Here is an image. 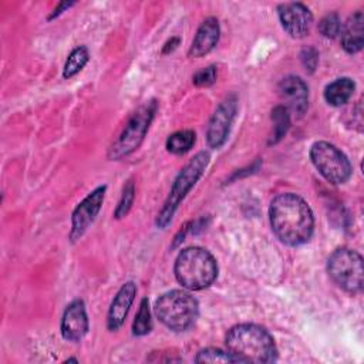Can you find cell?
Listing matches in <instances>:
<instances>
[{
	"mask_svg": "<svg viewBox=\"0 0 364 364\" xmlns=\"http://www.w3.org/2000/svg\"><path fill=\"white\" fill-rule=\"evenodd\" d=\"M270 226L276 237L287 246H300L310 240L314 218L307 202L296 193H280L269 206Z\"/></svg>",
	"mask_w": 364,
	"mask_h": 364,
	"instance_id": "6da1fadb",
	"label": "cell"
},
{
	"mask_svg": "<svg viewBox=\"0 0 364 364\" xmlns=\"http://www.w3.org/2000/svg\"><path fill=\"white\" fill-rule=\"evenodd\" d=\"M226 351L235 363H273L277 348L270 333L257 324L242 323L233 326L226 334Z\"/></svg>",
	"mask_w": 364,
	"mask_h": 364,
	"instance_id": "7a4b0ae2",
	"label": "cell"
},
{
	"mask_svg": "<svg viewBox=\"0 0 364 364\" xmlns=\"http://www.w3.org/2000/svg\"><path fill=\"white\" fill-rule=\"evenodd\" d=\"M173 272L182 287L188 290H202L215 282L218 263L206 249L192 246L178 255Z\"/></svg>",
	"mask_w": 364,
	"mask_h": 364,
	"instance_id": "3957f363",
	"label": "cell"
},
{
	"mask_svg": "<svg viewBox=\"0 0 364 364\" xmlns=\"http://www.w3.org/2000/svg\"><path fill=\"white\" fill-rule=\"evenodd\" d=\"M154 311L159 321L168 328L185 331L195 324L199 314V304L191 293L171 290L156 299Z\"/></svg>",
	"mask_w": 364,
	"mask_h": 364,
	"instance_id": "277c9868",
	"label": "cell"
},
{
	"mask_svg": "<svg viewBox=\"0 0 364 364\" xmlns=\"http://www.w3.org/2000/svg\"><path fill=\"white\" fill-rule=\"evenodd\" d=\"M209 154L202 151L198 152L185 166L183 169L178 173L176 179L172 183V188L169 191V195L162 206V209L159 210L158 216H156V226L164 229L165 226H168V223L172 220L173 213L176 212L181 200H183V198L186 196V193L192 189V186L196 183V181L202 176L203 171L206 169L208 164H209Z\"/></svg>",
	"mask_w": 364,
	"mask_h": 364,
	"instance_id": "5b68a950",
	"label": "cell"
},
{
	"mask_svg": "<svg viewBox=\"0 0 364 364\" xmlns=\"http://www.w3.org/2000/svg\"><path fill=\"white\" fill-rule=\"evenodd\" d=\"M158 104L155 100H151L141 105L132 117L128 119L119 136L114 141V144L108 149V158L112 161L121 159L129 154H132L144 141L151 122L155 117Z\"/></svg>",
	"mask_w": 364,
	"mask_h": 364,
	"instance_id": "8992f818",
	"label": "cell"
},
{
	"mask_svg": "<svg viewBox=\"0 0 364 364\" xmlns=\"http://www.w3.org/2000/svg\"><path fill=\"white\" fill-rule=\"evenodd\" d=\"M327 272L331 280L348 293H360L363 290V257L358 252L340 247L336 249L327 260Z\"/></svg>",
	"mask_w": 364,
	"mask_h": 364,
	"instance_id": "52a82bcc",
	"label": "cell"
},
{
	"mask_svg": "<svg viewBox=\"0 0 364 364\" xmlns=\"http://www.w3.org/2000/svg\"><path fill=\"white\" fill-rule=\"evenodd\" d=\"M310 159L326 181L334 185L350 179L353 168L348 158L333 144L326 141L314 142L310 148Z\"/></svg>",
	"mask_w": 364,
	"mask_h": 364,
	"instance_id": "ba28073f",
	"label": "cell"
},
{
	"mask_svg": "<svg viewBox=\"0 0 364 364\" xmlns=\"http://www.w3.org/2000/svg\"><path fill=\"white\" fill-rule=\"evenodd\" d=\"M236 111H237V100L235 95L226 97L218 105V108L210 117V121L206 129V141L210 148L218 149L226 142Z\"/></svg>",
	"mask_w": 364,
	"mask_h": 364,
	"instance_id": "9c48e42d",
	"label": "cell"
},
{
	"mask_svg": "<svg viewBox=\"0 0 364 364\" xmlns=\"http://www.w3.org/2000/svg\"><path fill=\"white\" fill-rule=\"evenodd\" d=\"M107 186H98L92 192H90L74 209L71 216V230H70V239L75 242L80 239L84 232L88 229V226L94 222L95 216L98 215L104 198H105Z\"/></svg>",
	"mask_w": 364,
	"mask_h": 364,
	"instance_id": "30bf717a",
	"label": "cell"
},
{
	"mask_svg": "<svg viewBox=\"0 0 364 364\" xmlns=\"http://www.w3.org/2000/svg\"><path fill=\"white\" fill-rule=\"evenodd\" d=\"M279 20L284 31L293 38L304 37L313 23L310 10L301 3H284L277 7Z\"/></svg>",
	"mask_w": 364,
	"mask_h": 364,
	"instance_id": "8fae6325",
	"label": "cell"
},
{
	"mask_svg": "<svg viewBox=\"0 0 364 364\" xmlns=\"http://www.w3.org/2000/svg\"><path fill=\"white\" fill-rule=\"evenodd\" d=\"M88 316L82 300H73L61 317V336L68 341H80L88 331Z\"/></svg>",
	"mask_w": 364,
	"mask_h": 364,
	"instance_id": "7c38bea8",
	"label": "cell"
},
{
	"mask_svg": "<svg viewBox=\"0 0 364 364\" xmlns=\"http://www.w3.org/2000/svg\"><path fill=\"white\" fill-rule=\"evenodd\" d=\"M280 98L284 101V107L301 117L309 105V88L307 84L296 75L284 77L277 87Z\"/></svg>",
	"mask_w": 364,
	"mask_h": 364,
	"instance_id": "4fadbf2b",
	"label": "cell"
},
{
	"mask_svg": "<svg viewBox=\"0 0 364 364\" xmlns=\"http://www.w3.org/2000/svg\"><path fill=\"white\" fill-rule=\"evenodd\" d=\"M136 296V284L127 282L114 296L107 316V327L109 331H117L125 321L129 307L132 306Z\"/></svg>",
	"mask_w": 364,
	"mask_h": 364,
	"instance_id": "5bb4252c",
	"label": "cell"
},
{
	"mask_svg": "<svg viewBox=\"0 0 364 364\" xmlns=\"http://www.w3.org/2000/svg\"><path fill=\"white\" fill-rule=\"evenodd\" d=\"M219 36H220L219 21L215 17L205 18L200 23V26L193 37V41L188 51L189 57L199 58V57L210 53L215 48V46L218 44Z\"/></svg>",
	"mask_w": 364,
	"mask_h": 364,
	"instance_id": "9a60e30c",
	"label": "cell"
},
{
	"mask_svg": "<svg viewBox=\"0 0 364 364\" xmlns=\"http://www.w3.org/2000/svg\"><path fill=\"white\" fill-rule=\"evenodd\" d=\"M341 47L348 54H355L364 44V16L361 11L354 13L341 27Z\"/></svg>",
	"mask_w": 364,
	"mask_h": 364,
	"instance_id": "2e32d148",
	"label": "cell"
},
{
	"mask_svg": "<svg viewBox=\"0 0 364 364\" xmlns=\"http://www.w3.org/2000/svg\"><path fill=\"white\" fill-rule=\"evenodd\" d=\"M354 88L355 84L351 78H337L324 88V100L333 107H341L353 97Z\"/></svg>",
	"mask_w": 364,
	"mask_h": 364,
	"instance_id": "e0dca14e",
	"label": "cell"
},
{
	"mask_svg": "<svg viewBox=\"0 0 364 364\" xmlns=\"http://www.w3.org/2000/svg\"><path fill=\"white\" fill-rule=\"evenodd\" d=\"M196 141V134L192 129L176 131L166 139V149L175 155H183L193 146Z\"/></svg>",
	"mask_w": 364,
	"mask_h": 364,
	"instance_id": "ac0fdd59",
	"label": "cell"
},
{
	"mask_svg": "<svg viewBox=\"0 0 364 364\" xmlns=\"http://www.w3.org/2000/svg\"><path fill=\"white\" fill-rule=\"evenodd\" d=\"M88 58H90V53H88L87 47H84V46L75 47L70 53V55H68V58L64 64L63 77L64 78H71L75 74H78L84 68V65L88 63Z\"/></svg>",
	"mask_w": 364,
	"mask_h": 364,
	"instance_id": "d6986e66",
	"label": "cell"
},
{
	"mask_svg": "<svg viewBox=\"0 0 364 364\" xmlns=\"http://www.w3.org/2000/svg\"><path fill=\"white\" fill-rule=\"evenodd\" d=\"M272 119H273V124H274V129H273V136L270 139V144H276L284 136V134L287 132V129L290 127L289 109L283 105L276 107L272 111Z\"/></svg>",
	"mask_w": 364,
	"mask_h": 364,
	"instance_id": "ffe728a7",
	"label": "cell"
},
{
	"mask_svg": "<svg viewBox=\"0 0 364 364\" xmlns=\"http://www.w3.org/2000/svg\"><path fill=\"white\" fill-rule=\"evenodd\" d=\"M152 330V320H151V310L148 299L144 297L139 304V310L135 316L132 323V334L134 336H145Z\"/></svg>",
	"mask_w": 364,
	"mask_h": 364,
	"instance_id": "44dd1931",
	"label": "cell"
},
{
	"mask_svg": "<svg viewBox=\"0 0 364 364\" xmlns=\"http://www.w3.org/2000/svg\"><path fill=\"white\" fill-rule=\"evenodd\" d=\"M134 198H135V185L129 179V181L125 182V185L122 188V193H121L118 206H117V209L114 212V216L117 219H121V218L127 216V213L129 212V209H131V206L134 203Z\"/></svg>",
	"mask_w": 364,
	"mask_h": 364,
	"instance_id": "7402d4cb",
	"label": "cell"
},
{
	"mask_svg": "<svg viewBox=\"0 0 364 364\" xmlns=\"http://www.w3.org/2000/svg\"><path fill=\"white\" fill-rule=\"evenodd\" d=\"M195 361L196 363H235L233 357L228 351H223L215 347H208L200 350L196 354Z\"/></svg>",
	"mask_w": 364,
	"mask_h": 364,
	"instance_id": "603a6c76",
	"label": "cell"
},
{
	"mask_svg": "<svg viewBox=\"0 0 364 364\" xmlns=\"http://www.w3.org/2000/svg\"><path fill=\"white\" fill-rule=\"evenodd\" d=\"M318 31L327 38L337 37L341 31V21H340L338 14L330 13V14L324 16L318 23Z\"/></svg>",
	"mask_w": 364,
	"mask_h": 364,
	"instance_id": "cb8c5ba5",
	"label": "cell"
},
{
	"mask_svg": "<svg viewBox=\"0 0 364 364\" xmlns=\"http://www.w3.org/2000/svg\"><path fill=\"white\" fill-rule=\"evenodd\" d=\"M216 67L215 65H208L202 70H199L195 75H193V84L196 87H209L216 81Z\"/></svg>",
	"mask_w": 364,
	"mask_h": 364,
	"instance_id": "d4e9b609",
	"label": "cell"
},
{
	"mask_svg": "<svg viewBox=\"0 0 364 364\" xmlns=\"http://www.w3.org/2000/svg\"><path fill=\"white\" fill-rule=\"evenodd\" d=\"M300 60L307 73H313L318 63V53L313 47H306L300 53Z\"/></svg>",
	"mask_w": 364,
	"mask_h": 364,
	"instance_id": "484cf974",
	"label": "cell"
},
{
	"mask_svg": "<svg viewBox=\"0 0 364 364\" xmlns=\"http://www.w3.org/2000/svg\"><path fill=\"white\" fill-rule=\"evenodd\" d=\"M178 44H179V38H176V37L171 38V40L165 44V47H164L162 53H164V54H168L169 51H172L173 48H176V46H178Z\"/></svg>",
	"mask_w": 364,
	"mask_h": 364,
	"instance_id": "4316f807",
	"label": "cell"
},
{
	"mask_svg": "<svg viewBox=\"0 0 364 364\" xmlns=\"http://www.w3.org/2000/svg\"><path fill=\"white\" fill-rule=\"evenodd\" d=\"M73 4H74V3H61V4L58 6V9L55 7V10H54V13H53V16H51V17H54V16H58V14H61L64 9H68V7H71Z\"/></svg>",
	"mask_w": 364,
	"mask_h": 364,
	"instance_id": "83f0119b",
	"label": "cell"
}]
</instances>
